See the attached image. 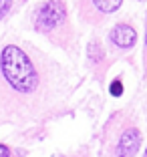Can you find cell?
I'll use <instances>...</instances> for the list:
<instances>
[{
	"label": "cell",
	"instance_id": "8",
	"mask_svg": "<svg viewBox=\"0 0 147 157\" xmlns=\"http://www.w3.org/2000/svg\"><path fill=\"white\" fill-rule=\"evenodd\" d=\"M0 157H10V149L2 143H0Z\"/></svg>",
	"mask_w": 147,
	"mask_h": 157
},
{
	"label": "cell",
	"instance_id": "2",
	"mask_svg": "<svg viewBox=\"0 0 147 157\" xmlns=\"http://www.w3.org/2000/svg\"><path fill=\"white\" fill-rule=\"evenodd\" d=\"M34 30L44 34L48 40H52L59 46H67L71 42L73 30L67 16V6L63 0H46L34 10Z\"/></svg>",
	"mask_w": 147,
	"mask_h": 157
},
{
	"label": "cell",
	"instance_id": "4",
	"mask_svg": "<svg viewBox=\"0 0 147 157\" xmlns=\"http://www.w3.org/2000/svg\"><path fill=\"white\" fill-rule=\"evenodd\" d=\"M111 42L117 46V48H131L137 40V33H135L133 26H129V24H117L109 34Z\"/></svg>",
	"mask_w": 147,
	"mask_h": 157
},
{
	"label": "cell",
	"instance_id": "3",
	"mask_svg": "<svg viewBox=\"0 0 147 157\" xmlns=\"http://www.w3.org/2000/svg\"><path fill=\"white\" fill-rule=\"evenodd\" d=\"M141 147V133L135 127H129L123 131V135L119 137V143H117V157H135V153Z\"/></svg>",
	"mask_w": 147,
	"mask_h": 157
},
{
	"label": "cell",
	"instance_id": "10",
	"mask_svg": "<svg viewBox=\"0 0 147 157\" xmlns=\"http://www.w3.org/2000/svg\"><path fill=\"white\" fill-rule=\"evenodd\" d=\"M145 157H147V149H145Z\"/></svg>",
	"mask_w": 147,
	"mask_h": 157
},
{
	"label": "cell",
	"instance_id": "1",
	"mask_svg": "<svg viewBox=\"0 0 147 157\" xmlns=\"http://www.w3.org/2000/svg\"><path fill=\"white\" fill-rule=\"evenodd\" d=\"M0 77L10 95L18 97V103L32 99L41 91L42 77L38 67L18 44H6L0 52Z\"/></svg>",
	"mask_w": 147,
	"mask_h": 157
},
{
	"label": "cell",
	"instance_id": "11",
	"mask_svg": "<svg viewBox=\"0 0 147 157\" xmlns=\"http://www.w3.org/2000/svg\"><path fill=\"white\" fill-rule=\"evenodd\" d=\"M145 44H147V36H145Z\"/></svg>",
	"mask_w": 147,
	"mask_h": 157
},
{
	"label": "cell",
	"instance_id": "9",
	"mask_svg": "<svg viewBox=\"0 0 147 157\" xmlns=\"http://www.w3.org/2000/svg\"><path fill=\"white\" fill-rule=\"evenodd\" d=\"M121 91H123V87H121V83H115V85H111V93H115V95H119Z\"/></svg>",
	"mask_w": 147,
	"mask_h": 157
},
{
	"label": "cell",
	"instance_id": "5",
	"mask_svg": "<svg viewBox=\"0 0 147 157\" xmlns=\"http://www.w3.org/2000/svg\"><path fill=\"white\" fill-rule=\"evenodd\" d=\"M121 4H123V0H91V10L105 16V14L115 12Z\"/></svg>",
	"mask_w": 147,
	"mask_h": 157
},
{
	"label": "cell",
	"instance_id": "6",
	"mask_svg": "<svg viewBox=\"0 0 147 157\" xmlns=\"http://www.w3.org/2000/svg\"><path fill=\"white\" fill-rule=\"evenodd\" d=\"M89 59L93 60V63H99V60L103 59V48H101V44L99 42H91V46H89Z\"/></svg>",
	"mask_w": 147,
	"mask_h": 157
},
{
	"label": "cell",
	"instance_id": "7",
	"mask_svg": "<svg viewBox=\"0 0 147 157\" xmlns=\"http://www.w3.org/2000/svg\"><path fill=\"white\" fill-rule=\"evenodd\" d=\"M12 6V0H0V18H4V14L10 10Z\"/></svg>",
	"mask_w": 147,
	"mask_h": 157
}]
</instances>
